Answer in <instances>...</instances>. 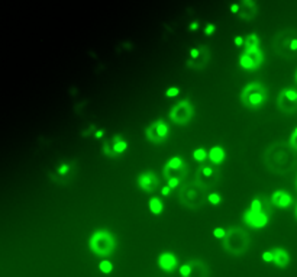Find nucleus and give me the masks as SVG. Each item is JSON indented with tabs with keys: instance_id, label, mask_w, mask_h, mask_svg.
Listing matches in <instances>:
<instances>
[{
	"instance_id": "1",
	"label": "nucleus",
	"mask_w": 297,
	"mask_h": 277,
	"mask_svg": "<svg viewBox=\"0 0 297 277\" xmlns=\"http://www.w3.org/2000/svg\"><path fill=\"white\" fill-rule=\"evenodd\" d=\"M90 250L97 255H109L114 250L113 237L107 231L94 232L90 238Z\"/></svg>"
},
{
	"instance_id": "2",
	"label": "nucleus",
	"mask_w": 297,
	"mask_h": 277,
	"mask_svg": "<svg viewBox=\"0 0 297 277\" xmlns=\"http://www.w3.org/2000/svg\"><path fill=\"white\" fill-rule=\"evenodd\" d=\"M265 100V89L260 83H251L248 84L241 94V102L245 106L258 107Z\"/></svg>"
},
{
	"instance_id": "3",
	"label": "nucleus",
	"mask_w": 297,
	"mask_h": 277,
	"mask_svg": "<svg viewBox=\"0 0 297 277\" xmlns=\"http://www.w3.org/2000/svg\"><path fill=\"white\" fill-rule=\"evenodd\" d=\"M145 135L151 142L154 144H160L162 141H165L167 135H168V127L162 119H157L154 124H151L147 129H145Z\"/></svg>"
},
{
	"instance_id": "4",
	"label": "nucleus",
	"mask_w": 297,
	"mask_h": 277,
	"mask_svg": "<svg viewBox=\"0 0 297 277\" xmlns=\"http://www.w3.org/2000/svg\"><path fill=\"white\" fill-rule=\"evenodd\" d=\"M193 116V106L189 100H182L170 110V118L175 124H186Z\"/></svg>"
},
{
	"instance_id": "5",
	"label": "nucleus",
	"mask_w": 297,
	"mask_h": 277,
	"mask_svg": "<svg viewBox=\"0 0 297 277\" xmlns=\"http://www.w3.org/2000/svg\"><path fill=\"white\" fill-rule=\"evenodd\" d=\"M244 220H245L247 225H250L252 228H263L268 224V216L264 213L263 210L257 212V210H252L250 208L244 213Z\"/></svg>"
},
{
	"instance_id": "6",
	"label": "nucleus",
	"mask_w": 297,
	"mask_h": 277,
	"mask_svg": "<svg viewBox=\"0 0 297 277\" xmlns=\"http://www.w3.org/2000/svg\"><path fill=\"white\" fill-rule=\"evenodd\" d=\"M286 103L288 106V112L297 110V92L293 89H284L278 96V107Z\"/></svg>"
},
{
	"instance_id": "7",
	"label": "nucleus",
	"mask_w": 297,
	"mask_h": 277,
	"mask_svg": "<svg viewBox=\"0 0 297 277\" xmlns=\"http://www.w3.org/2000/svg\"><path fill=\"white\" fill-rule=\"evenodd\" d=\"M157 185H158V180H157V177L152 173H142L138 177V186H139V189H142L145 192L154 190Z\"/></svg>"
},
{
	"instance_id": "8",
	"label": "nucleus",
	"mask_w": 297,
	"mask_h": 277,
	"mask_svg": "<svg viewBox=\"0 0 297 277\" xmlns=\"http://www.w3.org/2000/svg\"><path fill=\"white\" fill-rule=\"evenodd\" d=\"M271 202H273V205L277 206V208H287V206L291 205L293 199H291V196H290L288 193H286V192L277 190V192L273 193V196H271Z\"/></svg>"
},
{
	"instance_id": "9",
	"label": "nucleus",
	"mask_w": 297,
	"mask_h": 277,
	"mask_svg": "<svg viewBox=\"0 0 297 277\" xmlns=\"http://www.w3.org/2000/svg\"><path fill=\"white\" fill-rule=\"evenodd\" d=\"M158 266H160L161 270L164 271H170L174 267L177 266V258L175 255L171 254V253H162V254L158 257Z\"/></svg>"
},
{
	"instance_id": "10",
	"label": "nucleus",
	"mask_w": 297,
	"mask_h": 277,
	"mask_svg": "<svg viewBox=\"0 0 297 277\" xmlns=\"http://www.w3.org/2000/svg\"><path fill=\"white\" fill-rule=\"evenodd\" d=\"M273 253H274L275 266L280 267V268H286L288 266V263H290V255H288L286 250L275 248V250H273Z\"/></svg>"
},
{
	"instance_id": "11",
	"label": "nucleus",
	"mask_w": 297,
	"mask_h": 277,
	"mask_svg": "<svg viewBox=\"0 0 297 277\" xmlns=\"http://www.w3.org/2000/svg\"><path fill=\"white\" fill-rule=\"evenodd\" d=\"M209 160L213 164H222L225 160V150L222 147H213L209 151Z\"/></svg>"
},
{
	"instance_id": "12",
	"label": "nucleus",
	"mask_w": 297,
	"mask_h": 277,
	"mask_svg": "<svg viewBox=\"0 0 297 277\" xmlns=\"http://www.w3.org/2000/svg\"><path fill=\"white\" fill-rule=\"evenodd\" d=\"M148 208L154 215H160V213H162V210H164V205H162V202L160 200V197H152V199H149Z\"/></svg>"
},
{
	"instance_id": "13",
	"label": "nucleus",
	"mask_w": 297,
	"mask_h": 277,
	"mask_svg": "<svg viewBox=\"0 0 297 277\" xmlns=\"http://www.w3.org/2000/svg\"><path fill=\"white\" fill-rule=\"evenodd\" d=\"M126 148H128V142L124 141V139H121V137H114L113 138V145H112V151H113V154H122V152H125Z\"/></svg>"
},
{
	"instance_id": "14",
	"label": "nucleus",
	"mask_w": 297,
	"mask_h": 277,
	"mask_svg": "<svg viewBox=\"0 0 297 277\" xmlns=\"http://www.w3.org/2000/svg\"><path fill=\"white\" fill-rule=\"evenodd\" d=\"M164 167H167L168 170H179V169L183 167V161H182L180 157H172V158H170L168 161L165 162Z\"/></svg>"
},
{
	"instance_id": "15",
	"label": "nucleus",
	"mask_w": 297,
	"mask_h": 277,
	"mask_svg": "<svg viewBox=\"0 0 297 277\" xmlns=\"http://www.w3.org/2000/svg\"><path fill=\"white\" fill-rule=\"evenodd\" d=\"M260 45V39L257 34H251L248 36H245V42H244V46L245 48H254V46Z\"/></svg>"
},
{
	"instance_id": "16",
	"label": "nucleus",
	"mask_w": 297,
	"mask_h": 277,
	"mask_svg": "<svg viewBox=\"0 0 297 277\" xmlns=\"http://www.w3.org/2000/svg\"><path fill=\"white\" fill-rule=\"evenodd\" d=\"M207 151L205 150V148H197V150H195V152H193V158H195L196 161L202 162L205 161L206 158H207Z\"/></svg>"
},
{
	"instance_id": "17",
	"label": "nucleus",
	"mask_w": 297,
	"mask_h": 277,
	"mask_svg": "<svg viewBox=\"0 0 297 277\" xmlns=\"http://www.w3.org/2000/svg\"><path fill=\"white\" fill-rule=\"evenodd\" d=\"M99 268H100V271L102 273H110L112 271V268H113V264L109 261V260H103V261H100V264H99Z\"/></svg>"
},
{
	"instance_id": "18",
	"label": "nucleus",
	"mask_w": 297,
	"mask_h": 277,
	"mask_svg": "<svg viewBox=\"0 0 297 277\" xmlns=\"http://www.w3.org/2000/svg\"><path fill=\"white\" fill-rule=\"evenodd\" d=\"M207 199H209V202L212 205H219L222 202V197H220V195H217V193H210Z\"/></svg>"
},
{
	"instance_id": "19",
	"label": "nucleus",
	"mask_w": 297,
	"mask_h": 277,
	"mask_svg": "<svg viewBox=\"0 0 297 277\" xmlns=\"http://www.w3.org/2000/svg\"><path fill=\"white\" fill-rule=\"evenodd\" d=\"M251 209H252V210H257V212L263 210V205H261V200H260V199H254V200L251 202Z\"/></svg>"
},
{
	"instance_id": "20",
	"label": "nucleus",
	"mask_w": 297,
	"mask_h": 277,
	"mask_svg": "<svg viewBox=\"0 0 297 277\" xmlns=\"http://www.w3.org/2000/svg\"><path fill=\"white\" fill-rule=\"evenodd\" d=\"M190 273H192V267H190V264H184V266L180 267V274L183 277L190 276Z\"/></svg>"
},
{
	"instance_id": "21",
	"label": "nucleus",
	"mask_w": 297,
	"mask_h": 277,
	"mask_svg": "<svg viewBox=\"0 0 297 277\" xmlns=\"http://www.w3.org/2000/svg\"><path fill=\"white\" fill-rule=\"evenodd\" d=\"M290 145H291V148H293V150L297 151V127L296 129L293 131L291 137H290Z\"/></svg>"
},
{
	"instance_id": "22",
	"label": "nucleus",
	"mask_w": 297,
	"mask_h": 277,
	"mask_svg": "<svg viewBox=\"0 0 297 277\" xmlns=\"http://www.w3.org/2000/svg\"><path fill=\"white\" fill-rule=\"evenodd\" d=\"M179 87H170V89H167V92H165V96L167 97H175V96H179Z\"/></svg>"
},
{
	"instance_id": "23",
	"label": "nucleus",
	"mask_w": 297,
	"mask_h": 277,
	"mask_svg": "<svg viewBox=\"0 0 297 277\" xmlns=\"http://www.w3.org/2000/svg\"><path fill=\"white\" fill-rule=\"evenodd\" d=\"M263 260L267 261V263L274 261V253L273 251H265V253H263Z\"/></svg>"
},
{
	"instance_id": "24",
	"label": "nucleus",
	"mask_w": 297,
	"mask_h": 277,
	"mask_svg": "<svg viewBox=\"0 0 297 277\" xmlns=\"http://www.w3.org/2000/svg\"><path fill=\"white\" fill-rule=\"evenodd\" d=\"M216 31V26L213 25V23H207L205 28V35L207 36H210V35H213V32Z\"/></svg>"
},
{
	"instance_id": "25",
	"label": "nucleus",
	"mask_w": 297,
	"mask_h": 277,
	"mask_svg": "<svg viewBox=\"0 0 297 277\" xmlns=\"http://www.w3.org/2000/svg\"><path fill=\"white\" fill-rule=\"evenodd\" d=\"M213 235H215L216 238H223V237L226 235V231H225L223 228H215V231H213Z\"/></svg>"
},
{
	"instance_id": "26",
	"label": "nucleus",
	"mask_w": 297,
	"mask_h": 277,
	"mask_svg": "<svg viewBox=\"0 0 297 277\" xmlns=\"http://www.w3.org/2000/svg\"><path fill=\"white\" fill-rule=\"evenodd\" d=\"M179 183H180L179 177H170V179H168V186H170L171 189L177 187V186H179Z\"/></svg>"
},
{
	"instance_id": "27",
	"label": "nucleus",
	"mask_w": 297,
	"mask_h": 277,
	"mask_svg": "<svg viewBox=\"0 0 297 277\" xmlns=\"http://www.w3.org/2000/svg\"><path fill=\"white\" fill-rule=\"evenodd\" d=\"M202 173L205 177H212L213 176V170H212V167H203L202 169Z\"/></svg>"
},
{
	"instance_id": "28",
	"label": "nucleus",
	"mask_w": 297,
	"mask_h": 277,
	"mask_svg": "<svg viewBox=\"0 0 297 277\" xmlns=\"http://www.w3.org/2000/svg\"><path fill=\"white\" fill-rule=\"evenodd\" d=\"M69 170H70V165H69V164H63V165H61V167L58 169V173L61 174V176H66Z\"/></svg>"
},
{
	"instance_id": "29",
	"label": "nucleus",
	"mask_w": 297,
	"mask_h": 277,
	"mask_svg": "<svg viewBox=\"0 0 297 277\" xmlns=\"http://www.w3.org/2000/svg\"><path fill=\"white\" fill-rule=\"evenodd\" d=\"M288 48H290V51H297V38H293V39L290 41Z\"/></svg>"
},
{
	"instance_id": "30",
	"label": "nucleus",
	"mask_w": 297,
	"mask_h": 277,
	"mask_svg": "<svg viewBox=\"0 0 297 277\" xmlns=\"http://www.w3.org/2000/svg\"><path fill=\"white\" fill-rule=\"evenodd\" d=\"M190 56H192V60H197L199 56H200V51H199L197 48H193V49L190 51Z\"/></svg>"
},
{
	"instance_id": "31",
	"label": "nucleus",
	"mask_w": 297,
	"mask_h": 277,
	"mask_svg": "<svg viewBox=\"0 0 297 277\" xmlns=\"http://www.w3.org/2000/svg\"><path fill=\"white\" fill-rule=\"evenodd\" d=\"M244 42H245V38H244V36H236V38H235V45L236 46H242L244 45Z\"/></svg>"
},
{
	"instance_id": "32",
	"label": "nucleus",
	"mask_w": 297,
	"mask_h": 277,
	"mask_svg": "<svg viewBox=\"0 0 297 277\" xmlns=\"http://www.w3.org/2000/svg\"><path fill=\"white\" fill-rule=\"evenodd\" d=\"M170 190H171V187L167 185V186H164V187L161 189V193H162L164 196H168V195H170Z\"/></svg>"
},
{
	"instance_id": "33",
	"label": "nucleus",
	"mask_w": 297,
	"mask_h": 277,
	"mask_svg": "<svg viewBox=\"0 0 297 277\" xmlns=\"http://www.w3.org/2000/svg\"><path fill=\"white\" fill-rule=\"evenodd\" d=\"M230 12L232 13H240V5H230Z\"/></svg>"
},
{
	"instance_id": "34",
	"label": "nucleus",
	"mask_w": 297,
	"mask_h": 277,
	"mask_svg": "<svg viewBox=\"0 0 297 277\" xmlns=\"http://www.w3.org/2000/svg\"><path fill=\"white\" fill-rule=\"evenodd\" d=\"M190 29H192V31H196V29H199V22H192V23H190Z\"/></svg>"
},
{
	"instance_id": "35",
	"label": "nucleus",
	"mask_w": 297,
	"mask_h": 277,
	"mask_svg": "<svg viewBox=\"0 0 297 277\" xmlns=\"http://www.w3.org/2000/svg\"><path fill=\"white\" fill-rule=\"evenodd\" d=\"M103 137V131H97L96 132V138H102Z\"/></svg>"
},
{
	"instance_id": "36",
	"label": "nucleus",
	"mask_w": 297,
	"mask_h": 277,
	"mask_svg": "<svg viewBox=\"0 0 297 277\" xmlns=\"http://www.w3.org/2000/svg\"><path fill=\"white\" fill-rule=\"evenodd\" d=\"M296 81H297V73H296Z\"/></svg>"
},
{
	"instance_id": "37",
	"label": "nucleus",
	"mask_w": 297,
	"mask_h": 277,
	"mask_svg": "<svg viewBox=\"0 0 297 277\" xmlns=\"http://www.w3.org/2000/svg\"><path fill=\"white\" fill-rule=\"evenodd\" d=\"M296 216H297V209H296Z\"/></svg>"
}]
</instances>
